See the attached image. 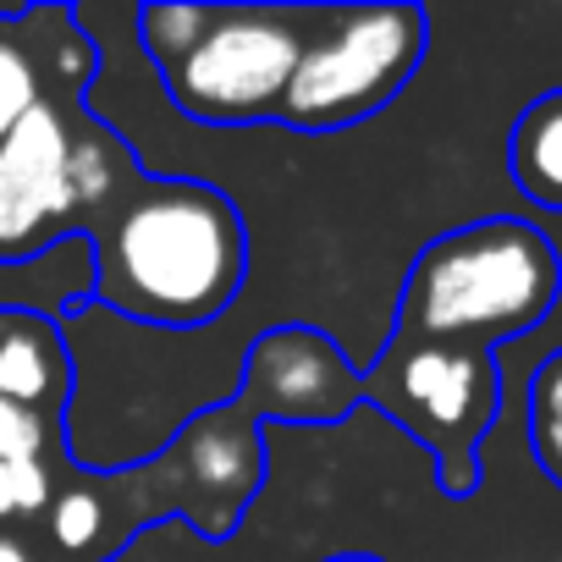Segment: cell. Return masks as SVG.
<instances>
[{
  "label": "cell",
  "instance_id": "cell-10",
  "mask_svg": "<svg viewBox=\"0 0 562 562\" xmlns=\"http://www.w3.org/2000/svg\"><path fill=\"white\" fill-rule=\"evenodd\" d=\"M67 386H72V359L61 326L34 315H0V397L40 414L61 408Z\"/></svg>",
  "mask_w": 562,
  "mask_h": 562
},
{
  "label": "cell",
  "instance_id": "cell-8",
  "mask_svg": "<svg viewBox=\"0 0 562 562\" xmlns=\"http://www.w3.org/2000/svg\"><path fill=\"white\" fill-rule=\"evenodd\" d=\"M160 469L177 485V507L210 540H226L265 480V452L243 408H199L193 419H182L177 447Z\"/></svg>",
  "mask_w": 562,
  "mask_h": 562
},
{
  "label": "cell",
  "instance_id": "cell-21",
  "mask_svg": "<svg viewBox=\"0 0 562 562\" xmlns=\"http://www.w3.org/2000/svg\"><path fill=\"white\" fill-rule=\"evenodd\" d=\"M326 562H381V557H364V551H348V557H326Z\"/></svg>",
  "mask_w": 562,
  "mask_h": 562
},
{
  "label": "cell",
  "instance_id": "cell-2",
  "mask_svg": "<svg viewBox=\"0 0 562 562\" xmlns=\"http://www.w3.org/2000/svg\"><path fill=\"white\" fill-rule=\"evenodd\" d=\"M562 259L529 221H474L419 248L392 348H463L502 342L551 315Z\"/></svg>",
  "mask_w": 562,
  "mask_h": 562
},
{
  "label": "cell",
  "instance_id": "cell-3",
  "mask_svg": "<svg viewBox=\"0 0 562 562\" xmlns=\"http://www.w3.org/2000/svg\"><path fill=\"white\" fill-rule=\"evenodd\" d=\"M321 7H215L210 29L160 67L166 100L204 127L276 122Z\"/></svg>",
  "mask_w": 562,
  "mask_h": 562
},
{
  "label": "cell",
  "instance_id": "cell-4",
  "mask_svg": "<svg viewBox=\"0 0 562 562\" xmlns=\"http://www.w3.org/2000/svg\"><path fill=\"white\" fill-rule=\"evenodd\" d=\"M425 34L419 7H321L276 122L293 133H337L375 116L419 72Z\"/></svg>",
  "mask_w": 562,
  "mask_h": 562
},
{
  "label": "cell",
  "instance_id": "cell-9",
  "mask_svg": "<svg viewBox=\"0 0 562 562\" xmlns=\"http://www.w3.org/2000/svg\"><path fill=\"white\" fill-rule=\"evenodd\" d=\"M100 248L89 232H67L23 259H0V315H34L61 321L94 299Z\"/></svg>",
  "mask_w": 562,
  "mask_h": 562
},
{
  "label": "cell",
  "instance_id": "cell-14",
  "mask_svg": "<svg viewBox=\"0 0 562 562\" xmlns=\"http://www.w3.org/2000/svg\"><path fill=\"white\" fill-rule=\"evenodd\" d=\"M210 12L215 7H144L138 12V34H144V50L155 56V67H166L182 50H193V40L210 29Z\"/></svg>",
  "mask_w": 562,
  "mask_h": 562
},
{
  "label": "cell",
  "instance_id": "cell-1",
  "mask_svg": "<svg viewBox=\"0 0 562 562\" xmlns=\"http://www.w3.org/2000/svg\"><path fill=\"white\" fill-rule=\"evenodd\" d=\"M94 248V299L116 321L155 331L221 321L248 276L243 215L210 182H144Z\"/></svg>",
  "mask_w": 562,
  "mask_h": 562
},
{
  "label": "cell",
  "instance_id": "cell-11",
  "mask_svg": "<svg viewBox=\"0 0 562 562\" xmlns=\"http://www.w3.org/2000/svg\"><path fill=\"white\" fill-rule=\"evenodd\" d=\"M507 166H513V182H518V193L529 204L562 215V89L540 94L513 122Z\"/></svg>",
  "mask_w": 562,
  "mask_h": 562
},
{
  "label": "cell",
  "instance_id": "cell-16",
  "mask_svg": "<svg viewBox=\"0 0 562 562\" xmlns=\"http://www.w3.org/2000/svg\"><path fill=\"white\" fill-rule=\"evenodd\" d=\"M100 529H105V502H100L89 485L61 491V496L50 502V535H56L61 551H89V546L100 540Z\"/></svg>",
  "mask_w": 562,
  "mask_h": 562
},
{
  "label": "cell",
  "instance_id": "cell-12",
  "mask_svg": "<svg viewBox=\"0 0 562 562\" xmlns=\"http://www.w3.org/2000/svg\"><path fill=\"white\" fill-rule=\"evenodd\" d=\"M29 29H34V12H0V144L18 133V122L34 105L50 100L45 83H56Z\"/></svg>",
  "mask_w": 562,
  "mask_h": 562
},
{
  "label": "cell",
  "instance_id": "cell-6",
  "mask_svg": "<svg viewBox=\"0 0 562 562\" xmlns=\"http://www.w3.org/2000/svg\"><path fill=\"white\" fill-rule=\"evenodd\" d=\"M364 403V375L315 326H276L254 337L237 375V408L276 425H337Z\"/></svg>",
  "mask_w": 562,
  "mask_h": 562
},
{
  "label": "cell",
  "instance_id": "cell-19",
  "mask_svg": "<svg viewBox=\"0 0 562 562\" xmlns=\"http://www.w3.org/2000/svg\"><path fill=\"white\" fill-rule=\"evenodd\" d=\"M535 458L551 469V480L562 485V419H535Z\"/></svg>",
  "mask_w": 562,
  "mask_h": 562
},
{
  "label": "cell",
  "instance_id": "cell-13",
  "mask_svg": "<svg viewBox=\"0 0 562 562\" xmlns=\"http://www.w3.org/2000/svg\"><path fill=\"white\" fill-rule=\"evenodd\" d=\"M122 166H116V144L100 127H83L72 144V188H78V210H100L116 188H122Z\"/></svg>",
  "mask_w": 562,
  "mask_h": 562
},
{
  "label": "cell",
  "instance_id": "cell-5",
  "mask_svg": "<svg viewBox=\"0 0 562 562\" xmlns=\"http://www.w3.org/2000/svg\"><path fill=\"white\" fill-rule=\"evenodd\" d=\"M364 403L386 408L441 469V485L463 496L474 485V447L496 419V364L480 348H386L364 375Z\"/></svg>",
  "mask_w": 562,
  "mask_h": 562
},
{
  "label": "cell",
  "instance_id": "cell-18",
  "mask_svg": "<svg viewBox=\"0 0 562 562\" xmlns=\"http://www.w3.org/2000/svg\"><path fill=\"white\" fill-rule=\"evenodd\" d=\"M529 403H535V419H562V348H557V353L535 370Z\"/></svg>",
  "mask_w": 562,
  "mask_h": 562
},
{
  "label": "cell",
  "instance_id": "cell-17",
  "mask_svg": "<svg viewBox=\"0 0 562 562\" xmlns=\"http://www.w3.org/2000/svg\"><path fill=\"white\" fill-rule=\"evenodd\" d=\"M45 414H29L18 403L0 397V458H45Z\"/></svg>",
  "mask_w": 562,
  "mask_h": 562
},
{
  "label": "cell",
  "instance_id": "cell-7",
  "mask_svg": "<svg viewBox=\"0 0 562 562\" xmlns=\"http://www.w3.org/2000/svg\"><path fill=\"white\" fill-rule=\"evenodd\" d=\"M72 144L78 127L67 122L61 100L34 105L18 133L0 144V259H23L67 232L78 210L72 188Z\"/></svg>",
  "mask_w": 562,
  "mask_h": 562
},
{
  "label": "cell",
  "instance_id": "cell-20",
  "mask_svg": "<svg viewBox=\"0 0 562 562\" xmlns=\"http://www.w3.org/2000/svg\"><path fill=\"white\" fill-rule=\"evenodd\" d=\"M0 562H34V557H29V546H18L12 535H0Z\"/></svg>",
  "mask_w": 562,
  "mask_h": 562
},
{
  "label": "cell",
  "instance_id": "cell-15",
  "mask_svg": "<svg viewBox=\"0 0 562 562\" xmlns=\"http://www.w3.org/2000/svg\"><path fill=\"white\" fill-rule=\"evenodd\" d=\"M56 502V480L45 458H0V524L45 513Z\"/></svg>",
  "mask_w": 562,
  "mask_h": 562
}]
</instances>
